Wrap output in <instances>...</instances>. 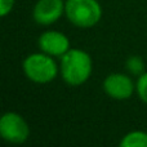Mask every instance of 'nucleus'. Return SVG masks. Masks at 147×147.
<instances>
[{
    "label": "nucleus",
    "instance_id": "nucleus-2",
    "mask_svg": "<svg viewBox=\"0 0 147 147\" xmlns=\"http://www.w3.org/2000/svg\"><path fill=\"white\" fill-rule=\"evenodd\" d=\"M65 14L74 26L90 28L102 18V7L97 0H66Z\"/></svg>",
    "mask_w": 147,
    "mask_h": 147
},
{
    "label": "nucleus",
    "instance_id": "nucleus-10",
    "mask_svg": "<svg viewBox=\"0 0 147 147\" xmlns=\"http://www.w3.org/2000/svg\"><path fill=\"white\" fill-rule=\"evenodd\" d=\"M136 90L141 101L147 103V71L138 76V80L136 83Z\"/></svg>",
    "mask_w": 147,
    "mask_h": 147
},
{
    "label": "nucleus",
    "instance_id": "nucleus-6",
    "mask_svg": "<svg viewBox=\"0 0 147 147\" xmlns=\"http://www.w3.org/2000/svg\"><path fill=\"white\" fill-rule=\"evenodd\" d=\"M65 13L63 0H38L34 7L32 17L38 25L49 26L62 17Z\"/></svg>",
    "mask_w": 147,
    "mask_h": 147
},
{
    "label": "nucleus",
    "instance_id": "nucleus-7",
    "mask_svg": "<svg viewBox=\"0 0 147 147\" xmlns=\"http://www.w3.org/2000/svg\"><path fill=\"white\" fill-rule=\"evenodd\" d=\"M39 48L52 57H62L70 51V40L63 32L49 30L39 36Z\"/></svg>",
    "mask_w": 147,
    "mask_h": 147
},
{
    "label": "nucleus",
    "instance_id": "nucleus-11",
    "mask_svg": "<svg viewBox=\"0 0 147 147\" xmlns=\"http://www.w3.org/2000/svg\"><path fill=\"white\" fill-rule=\"evenodd\" d=\"M14 1L16 0H0V16L1 17H7L12 12Z\"/></svg>",
    "mask_w": 147,
    "mask_h": 147
},
{
    "label": "nucleus",
    "instance_id": "nucleus-9",
    "mask_svg": "<svg viewBox=\"0 0 147 147\" xmlns=\"http://www.w3.org/2000/svg\"><path fill=\"white\" fill-rule=\"evenodd\" d=\"M127 70L132 75L140 76L145 72V62L141 57L138 56H132L127 59Z\"/></svg>",
    "mask_w": 147,
    "mask_h": 147
},
{
    "label": "nucleus",
    "instance_id": "nucleus-8",
    "mask_svg": "<svg viewBox=\"0 0 147 147\" xmlns=\"http://www.w3.org/2000/svg\"><path fill=\"white\" fill-rule=\"evenodd\" d=\"M120 147H147V133L134 130L125 134L120 141Z\"/></svg>",
    "mask_w": 147,
    "mask_h": 147
},
{
    "label": "nucleus",
    "instance_id": "nucleus-1",
    "mask_svg": "<svg viewBox=\"0 0 147 147\" xmlns=\"http://www.w3.org/2000/svg\"><path fill=\"white\" fill-rule=\"evenodd\" d=\"M93 71L92 57L83 49L72 48L61 57L59 72L66 84L71 86L83 85Z\"/></svg>",
    "mask_w": 147,
    "mask_h": 147
},
{
    "label": "nucleus",
    "instance_id": "nucleus-5",
    "mask_svg": "<svg viewBox=\"0 0 147 147\" xmlns=\"http://www.w3.org/2000/svg\"><path fill=\"white\" fill-rule=\"evenodd\" d=\"M103 90L110 98L116 101H124L129 99L133 96L136 90L134 81L128 75H124L121 72L110 74L103 80Z\"/></svg>",
    "mask_w": 147,
    "mask_h": 147
},
{
    "label": "nucleus",
    "instance_id": "nucleus-4",
    "mask_svg": "<svg viewBox=\"0 0 147 147\" xmlns=\"http://www.w3.org/2000/svg\"><path fill=\"white\" fill-rule=\"evenodd\" d=\"M0 136L7 142L21 145L30 137V127L20 114L8 111L0 119Z\"/></svg>",
    "mask_w": 147,
    "mask_h": 147
},
{
    "label": "nucleus",
    "instance_id": "nucleus-3",
    "mask_svg": "<svg viewBox=\"0 0 147 147\" xmlns=\"http://www.w3.org/2000/svg\"><path fill=\"white\" fill-rule=\"evenodd\" d=\"M26 78L36 84H47L57 78L58 66L53 57L47 53H32L27 56L22 65Z\"/></svg>",
    "mask_w": 147,
    "mask_h": 147
}]
</instances>
